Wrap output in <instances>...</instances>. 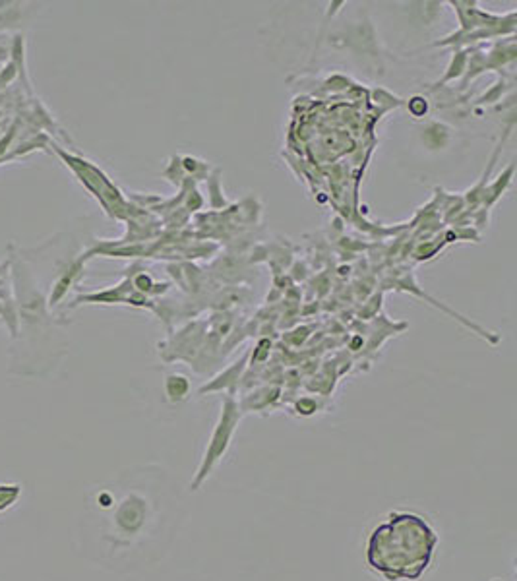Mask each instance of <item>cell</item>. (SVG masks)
Returning <instances> with one entry per match:
<instances>
[{"mask_svg": "<svg viewBox=\"0 0 517 581\" xmlns=\"http://www.w3.org/2000/svg\"><path fill=\"white\" fill-rule=\"evenodd\" d=\"M174 500L165 473H124L91 489L80 523L83 554L109 570L148 562L169 535Z\"/></svg>", "mask_w": 517, "mask_h": 581, "instance_id": "cell-1", "label": "cell"}, {"mask_svg": "<svg viewBox=\"0 0 517 581\" xmlns=\"http://www.w3.org/2000/svg\"><path fill=\"white\" fill-rule=\"evenodd\" d=\"M438 543L436 529L422 515L391 512L368 537L367 564L386 581H419L432 566Z\"/></svg>", "mask_w": 517, "mask_h": 581, "instance_id": "cell-2", "label": "cell"}, {"mask_svg": "<svg viewBox=\"0 0 517 581\" xmlns=\"http://www.w3.org/2000/svg\"><path fill=\"white\" fill-rule=\"evenodd\" d=\"M234 424H237V413H232V407L229 405V407L225 409L223 417H221V421H219L218 429L213 432V436H211V442L210 445H208V450L203 453V460L202 463H200V467H198V473H196L194 479H192V483H190V491H200V486L210 479L211 471L218 467L219 460L225 455L227 448L231 444Z\"/></svg>", "mask_w": 517, "mask_h": 581, "instance_id": "cell-3", "label": "cell"}, {"mask_svg": "<svg viewBox=\"0 0 517 581\" xmlns=\"http://www.w3.org/2000/svg\"><path fill=\"white\" fill-rule=\"evenodd\" d=\"M23 486L20 483H0V513L8 512L22 498Z\"/></svg>", "mask_w": 517, "mask_h": 581, "instance_id": "cell-4", "label": "cell"}]
</instances>
